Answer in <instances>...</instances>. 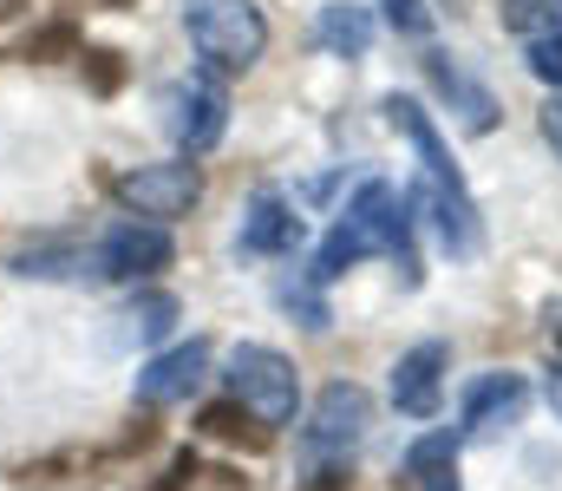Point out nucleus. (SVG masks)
<instances>
[{
	"label": "nucleus",
	"instance_id": "1",
	"mask_svg": "<svg viewBox=\"0 0 562 491\" xmlns=\"http://www.w3.org/2000/svg\"><path fill=\"white\" fill-rule=\"evenodd\" d=\"M373 256H386V263H400V289H425V263H419V236H413V203H406V190H393L386 177H367L353 197H347V210L334 216V230L321 236V249H314V282L327 289V282H340V276H353L360 263H373Z\"/></svg>",
	"mask_w": 562,
	"mask_h": 491
},
{
	"label": "nucleus",
	"instance_id": "2",
	"mask_svg": "<svg viewBox=\"0 0 562 491\" xmlns=\"http://www.w3.org/2000/svg\"><path fill=\"white\" fill-rule=\"evenodd\" d=\"M183 33L210 72H256L276 40L256 0H183Z\"/></svg>",
	"mask_w": 562,
	"mask_h": 491
},
{
	"label": "nucleus",
	"instance_id": "3",
	"mask_svg": "<svg viewBox=\"0 0 562 491\" xmlns=\"http://www.w3.org/2000/svg\"><path fill=\"white\" fill-rule=\"evenodd\" d=\"M203 190H210V177H203L196 158H150V164H125V170L105 177V197H112L125 216L157 223V230L183 223V216L203 203Z\"/></svg>",
	"mask_w": 562,
	"mask_h": 491
},
{
	"label": "nucleus",
	"instance_id": "4",
	"mask_svg": "<svg viewBox=\"0 0 562 491\" xmlns=\"http://www.w3.org/2000/svg\"><path fill=\"white\" fill-rule=\"evenodd\" d=\"M223 380H229V400H243L269 433L276 426H294V413H301V367L281 347H269V341H236Z\"/></svg>",
	"mask_w": 562,
	"mask_h": 491
},
{
	"label": "nucleus",
	"instance_id": "5",
	"mask_svg": "<svg viewBox=\"0 0 562 491\" xmlns=\"http://www.w3.org/2000/svg\"><path fill=\"white\" fill-rule=\"evenodd\" d=\"M170 263H177L170 230L138 223V216L105 223V230L92 236V249H86V276H99V282H150V276H164Z\"/></svg>",
	"mask_w": 562,
	"mask_h": 491
},
{
	"label": "nucleus",
	"instance_id": "6",
	"mask_svg": "<svg viewBox=\"0 0 562 491\" xmlns=\"http://www.w3.org/2000/svg\"><path fill=\"white\" fill-rule=\"evenodd\" d=\"M164 138L177 145V158H210L223 138H229V92L216 79H177L164 86Z\"/></svg>",
	"mask_w": 562,
	"mask_h": 491
},
{
	"label": "nucleus",
	"instance_id": "7",
	"mask_svg": "<svg viewBox=\"0 0 562 491\" xmlns=\"http://www.w3.org/2000/svg\"><path fill=\"white\" fill-rule=\"evenodd\" d=\"M373 433V393L360 380H327L301 420V453L307 459H347Z\"/></svg>",
	"mask_w": 562,
	"mask_h": 491
},
{
	"label": "nucleus",
	"instance_id": "8",
	"mask_svg": "<svg viewBox=\"0 0 562 491\" xmlns=\"http://www.w3.org/2000/svg\"><path fill=\"white\" fill-rule=\"evenodd\" d=\"M210 367H216V341H210V334L170 341L164 354H150L138 373H132V406H138V413H164V406L196 400V387L210 380Z\"/></svg>",
	"mask_w": 562,
	"mask_h": 491
},
{
	"label": "nucleus",
	"instance_id": "9",
	"mask_svg": "<svg viewBox=\"0 0 562 491\" xmlns=\"http://www.w3.org/2000/svg\"><path fill=\"white\" fill-rule=\"evenodd\" d=\"M406 203L425 210V223H431V236H438L445 256L464 263V256L484 249V210H477L471 183H431V177H413V183H406Z\"/></svg>",
	"mask_w": 562,
	"mask_h": 491
},
{
	"label": "nucleus",
	"instance_id": "10",
	"mask_svg": "<svg viewBox=\"0 0 562 491\" xmlns=\"http://www.w3.org/2000/svg\"><path fill=\"white\" fill-rule=\"evenodd\" d=\"M524 413H530V380L517 367H484L458 400V439H497L524 426Z\"/></svg>",
	"mask_w": 562,
	"mask_h": 491
},
{
	"label": "nucleus",
	"instance_id": "11",
	"mask_svg": "<svg viewBox=\"0 0 562 491\" xmlns=\"http://www.w3.org/2000/svg\"><path fill=\"white\" fill-rule=\"evenodd\" d=\"M301 243H307V223H301L294 197H288V190H276V183H262V190L243 203L236 256H249V263H288Z\"/></svg>",
	"mask_w": 562,
	"mask_h": 491
},
{
	"label": "nucleus",
	"instance_id": "12",
	"mask_svg": "<svg viewBox=\"0 0 562 491\" xmlns=\"http://www.w3.org/2000/svg\"><path fill=\"white\" fill-rule=\"evenodd\" d=\"M419 72H425V86L438 92V105H451V119H458L471 138H491V132L504 125V105H497V92H491L484 79H471V72H464V59H451V53L425 46Z\"/></svg>",
	"mask_w": 562,
	"mask_h": 491
},
{
	"label": "nucleus",
	"instance_id": "13",
	"mask_svg": "<svg viewBox=\"0 0 562 491\" xmlns=\"http://www.w3.org/2000/svg\"><path fill=\"white\" fill-rule=\"evenodd\" d=\"M445 373H451V341H419L393 360V413L406 420H438L445 406Z\"/></svg>",
	"mask_w": 562,
	"mask_h": 491
},
{
	"label": "nucleus",
	"instance_id": "14",
	"mask_svg": "<svg viewBox=\"0 0 562 491\" xmlns=\"http://www.w3.org/2000/svg\"><path fill=\"white\" fill-rule=\"evenodd\" d=\"M386 125L419 152V177H431V183H464V170H458V158H451V145H445V132H438V119L425 112L413 92H386Z\"/></svg>",
	"mask_w": 562,
	"mask_h": 491
},
{
	"label": "nucleus",
	"instance_id": "15",
	"mask_svg": "<svg viewBox=\"0 0 562 491\" xmlns=\"http://www.w3.org/2000/svg\"><path fill=\"white\" fill-rule=\"evenodd\" d=\"M86 249H92V236H79V230H46V236L20 243V249L7 256V276H13V282H79V276H86Z\"/></svg>",
	"mask_w": 562,
	"mask_h": 491
},
{
	"label": "nucleus",
	"instance_id": "16",
	"mask_svg": "<svg viewBox=\"0 0 562 491\" xmlns=\"http://www.w3.org/2000/svg\"><path fill=\"white\" fill-rule=\"evenodd\" d=\"M373 40H380V20L360 0H327L314 13V53H327V59H347L353 66V59L373 53Z\"/></svg>",
	"mask_w": 562,
	"mask_h": 491
},
{
	"label": "nucleus",
	"instance_id": "17",
	"mask_svg": "<svg viewBox=\"0 0 562 491\" xmlns=\"http://www.w3.org/2000/svg\"><path fill=\"white\" fill-rule=\"evenodd\" d=\"M458 453H464V439L451 426L419 433L400 459V491H464L458 486Z\"/></svg>",
	"mask_w": 562,
	"mask_h": 491
},
{
	"label": "nucleus",
	"instance_id": "18",
	"mask_svg": "<svg viewBox=\"0 0 562 491\" xmlns=\"http://www.w3.org/2000/svg\"><path fill=\"white\" fill-rule=\"evenodd\" d=\"M190 433H196V439H210V446L249 453V459L276 446V433H269V426H262L243 400H229V393H223V400H203V406H196V420H190Z\"/></svg>",
	"mask_w": 562,
	"mask_h": 491
},
{
	"label": "nucleus",
	"instance_id": "19",
	"mask_svg": "<svg viewBox=\"0 0 562 491\" xmlns=\"http://www.w3.org/2000/svg\"><path fill=\"white\" fill-rule=\"evenodd\" d=\"M138 491H249V479H243L236 466H210L196 446H183V453H170L164 472L144 479Z\"/></svg>",
	"mask_w": 562,
	"mask_h": 491
},
{
	"label": "nucleus",
	"instance_id": "20",
	"mask_svg": "<svg viewBox=\"0 0 562 491\" xmlns=\"http://www.w3.org/2000/svg\"><path fill=\"white\" fill-rule=\"evenodd\" d=\"M86 46H92L86 26H79L72 13H53V20H40V26L13 46V59H26V66H79Z\"/></svg>",
	"mask_w": 562,
	"mask_h": 491
},
{
	"label": "nucleus",
	"instance_id": "21",
	"mask_svg": "<svg viewBox=\"0 0 562 491\" xmlns=\"http://www.w3.org/2000/svg\"><path fill=\"white\" fill-rule=\"evenodd\" d=\"M125 341H144V347H157V341H170L177 322H183V302L170 295V289H138L132 302H125Z\"/></svg>",
	"mask_w": 562,
	"mask_h": 491
},
{
	"label": "nucleus",
	"instance_id": "22",
	"mask_svg": "<svg viewBox=\"0 0 562 491\" xmlns=\"http://www.w3.org/2000/svg\"><path fill=\"white\" fill-rule=\"evenodd\" d=\"M276 309H281V315H294L307 334H327V327H334V309H327V295H321V282H314L307 269L276 282Z\"/></svg>",
	"mask_w": 562,
	"mask_h": 491
},
{
	"label": "nucleus",
	"instance_id": "23",
	"mask_svg": "<svg viewBox=\"0 0 562 491\" xmlns=\"http://www.w3.org/2000/svg\"><path fill=\"white\" fill-rule=\"evenodd\" d=\"M497 20H504V33H517L524 46H530V40H557L562 33V0H504Z\"/></svg>",
	"mask_w": 562,
	"mask_h": 491
},
{
	"label": "nucleus",
	"instance_id": "24",
	"mask_svg": "<svg viewBox=\"0 0 562 491\" xmlns=\"http://www.w3.org/2000/svg\"><path fill=\"white\" fill-rule=\"evenodd\" d=\"M72 472H86V466H79V453H46V459H20V466H7V486L53 491V486H66Z\"/></svg>",
	"mask_w": 562,
	"mask_h": 491
},
{
	"label": "nucleus",
	"instance_id": "25",
	"mask_svg": "<svg viewBox=\"0 0 562 491\" xmlns=\"http://www.w3.org/2000/svg\"><path fill=\"white\" fill-rule=\"evenodd\" d=\"M79 79H86L99 99H119V92H125V79H132V66H125V53H119V46H86V53H79Z\"/></svg>",
	"mask_w": 562,
	"mask_h": 491
},
{
	"label": "nucleus",
	"instance_id": "26",
	"mask_svg": "<svg viewBox=\"0 0 562 491\" xmlns=\"http://www.w3.org/2000/svg\"><path fill=\"white\" fill-rule=\"evenodd\" d=\"M380 20H386L400 40H431V7H425V0H380Z\"/></svg>",
	"mask_w": 562,
	"mask_h": 491
},
{
	"label": "nucleus",
	"instance_id": "27",
	"mask_svg": "<svg viewBox=\"0 0 562 491\" xmlns=\"http://www.w3.org/2000/svg\"><path fill=\"white\" fill-rule=\"evenodd\" d=\"M524 66H530V72L562 99V33L557 40H530V46H524Z\"/></svg>",
	"mask_w": 562,
	"mask_h": 491
},
{
	"label": "nucleus",
	"instance_id": "28",
	"mask_svg": "<svg viewBox=\"0 0 562 491\" xmlns=\"http://www.w3.org/2000/svg\"><path fill=\"white\" fill-rule=\"evenodd\" d=\"M301 491H353V459H321V466L301 479Z\"/></svg>",
	"mask_w": 562,
	"mask_h": 491
},
{
	"label": "nucleus",
	"instance_id": "29",
	"mask_svg": "<svg viewBox=\"0 0 562 491\" xmlns=\"http://www.w3.org/2000/svg\"><path fill=\"white\" fill-rule=\"evenodd\" d=\"M537 132H543V145H550V152H557V164H562V99H557V92L543 99V112H537Z\"/></svg>",
	"mask_w": 562,
	"mask_h": 491
},
{
	"label": "nucleus",
	"instance_id": "30",
	"mask_svg": "<svg viewBox=\"0 0 562 491\" xmlns=\"http://www.w3.org/2000/svg\"><path fill=\"white\" fill-rule=\"evenodd\" d=\"M543 393H550V413L562 420V367H550V380H543Z\"/></svg>",
	"mask_w": 562,
	"mask_h": 491
},
{
	"label": "nucleus",
	"instance_id": "31",
	"mask_svg": "<svg viewBox=\"0 0 562 491\" xmlns=\"http://www.w3.org/2000/svg\"><path fill=\"white\" fill-rule=\"evenodd\" d=\"M92 7H112V13H119V7H132V0H92Z\"/></svg>",
	"mask_w": 562,
	"mask_h": 491
},
{
	"label": "nucleus",
	"instance_id": "32",
	"mask_svg": "<svg viewBox=\"0 0 562 491\" xmlns=\"http://www.w3.org/2000/svg\"><path fill=\"white\" fill-rule=\"evenodd\" d=\"M550 334H557V354H562V322H550Z\"/></svg>",
	"mask_w": 562,
	"mask_h": 491
}]
</instances>
